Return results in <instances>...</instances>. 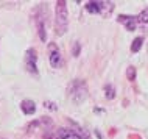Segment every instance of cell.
Here are the masks:
<instances>
[{
  "instance_id": "cell-1",
  "label": "cell",
  "mask_w": 148,
  "mask_h": 139,
  "mask_svg": "<svg viewBox=\"0 0 148 139\" xmlns=\"http://www.w3.org/2000/svg\"><path fill=\"white\" fill-rule=\"evenodd\" d=\"M69 27V17H67V3L66 2H56L55 8V30L58 36H62Z\"/></svg>"
},
{
  "instance_id": "cell-13",
  "label": "cell",
  "mask_w": 148,
  "mask_h": 139,
  "mask_svg": "<svg viewBox=\"0 0 148 139\" xmlns=\"http://www.w3.org/2000/svg\"><path fill=\"white\" fill-rule=\"evenodd\" d=\"M137 21L142 22V23H148V8H147V10H143L142 13L137 16Z\"/></svg>"
},
{
  "instance_id": "cell-4",
  "label": "cell",
  "mask_w": 148,
  "mask_h": 139,
  "mask_svg": "<svg viewBox=\"0 0 148 139\" xmlns=\"http://www.w3.org/2000/svg\"><path fill=\"white\" fill-rule=\"evenodd\" d=\"M36 61H38V55H36V50L34 49H28L27 50V55H25V66H27V70L34 75H38V67H36Z\"/></svg>"
},
{
  "instance_id": "cell-12",
  "label": "cell",
  "mask_w": 148,
  "mask_h": 139,
  "mask_svg": "<svg viewBox=\"0 0 148 139\" xmlns=\"http://www.w3.org/2000/svg\"><path fill=\"white\" fill-rule=\"evenodd\" d=\"M38 30H39V38H41L42 41H45V39H47V36H45V27H44V22L42 21H39Z\"/></svg>"
},
{
  "instance_id": "cell-6",
  "label": "cell",
  "mask_w": 148,
  "mask_h": 139,
  "mask_svg": "<svg viewBox=\"0 0 148 139\" xmlns=\"http://www.w3.org/2000/svg\"><path fill=\"white\" fill-rule=\"evenodd\" d=\"M117 21L120 23H123L130 31H134L136 27H137V17H134V16H120Z\"/></svg>"
},
{
  "instance_id": "cell-11",
  "label": "cell",
  "mask_w": 148,
  "mask_h": 139,
  "mask_svg": "<svg viewBox=\"0 0 148 139\" xmlns=\"http://www.w3.org/2000/svg\"><path fill=\"white\" fill-rule=\"evenodd\" d=\"M136 75H137V72H136V67H133V66H130L126 69V78L130 81H134L136 80Z\"/></svg>"
},
{
  "instance_id": "cell-10",
  "label": "cell",
  "mask_w": 148,
  "mask_h": 139,
  "mask_svg": "<svg viewBox=\"0 0 148 139\" xmlns=\"http://www.w3.org/2000/svg\"><path fill=\"white\" fill-rule=\"evenodd\" d=\"M142 44H143V39L142 38H136L134 41H133V44H131V52H139L142 49Z\"/></svg>"
},
{
  "instance_id": "cell-7",
  "label": "cell",
  "mask_w": 148,
  "mask_h": 139,
  "mask_svg": "<svg viewBox=\"0 0 148 139\" xmlns=\"http://www.w3.org/2000/svg\"><path fill=\"white\" fill-rule=\"evenodd\" d=\"M21 108H22V111H23L25 114H34L36 105H34L33 100H23V102L21 103Z\"/></svg>"
},
{
  "instance_id": "cell-2",
  "label": "cell",
  "mask_w": 148,
  "mask_h": 139,
  "mask_svg": "<svg viewBox=\"0 0 148 139\" xmlns=\"http://www.w3.org/2000/svg\"><path fill=\"white\" fill-rule=\"evenodd\" d=\"M67 92H69V97L72 98V102H73V103H77V105L83 103L87 98V85H86V81L73 80L69 85Z\"/></svg>"
},
{
  "instance_id": "cell-3",
  "label": "cell",
  "mask_w": 148,
  "mask_h": 139,
  "mask_svg": "<svg viewBox=\"0 0 148 139\" xmlns=\"http://www.w3.org/2000/svg\"><path fill=\"white\" fill-rule=\"evenodd\" d=\"M112 3L108 2H89L86 3V10L92 14H108V11H112Z\"/></svg>"
},
{
  "instance_id": "cell-14",
  "label": "cell",
  "mask_w": 148,
  "mask_h": 139,
  "mask_svg": "<svg viewBox=\"0 0 148 139\" xmlns=\"http://www.w3.org/2000/svg\"><path fill=\"white\" fill-rule=\"evenodd\" d=\"M47 106H49V108H51V109H56V106H55L51 102H45V108H47Z\"/></svg>"
},
{
  "instance_id": "cell-9",
  "label": "cell",
  "mask_w": 148,
  "mask_h": 139,
  "mask_svg": "<svg viewBox=\"0 0 148 139\" xmlns=\"http://www.w3.org/2000/svg\"><path fill=\"white\" fill-rule=\"evenodd\" d=\"M105 97L108 98V100H112V98L115 97V89L112 85H106L105 86Z\"/></svg>"
},
{
  "instance_id": "cell-8",
  "label": "cell",
  "mask_w": 148,
  "mask_h": 139,
  "mask_svg": "<svg viewBox=\"0 0 148 139\" xmlns=\"http://www.w3.org/2000/svg\"><path fill=\"white\" fill-rule=\"evenodd\" d=\"M58 136H59V139H81L75 131H72V130H66V128L59 130Z\"/></svg>"
},
{
  "instance_id": "cell-5",
  "label": "cell",
  "mask_w": 148,
  "mask_h": 139,
  "mask_svg": "<svg viewBox=\"0 0 148 139\" xmlns=\"http://www.w3.org/2000/svg\"><path fill=\"white\" fill-rule=\"evenodd\" d=\"M50 64H51V67H55V69H58V67L61 66V53H59V50L56 49L55 44L50 45Z\"/></svg>"
},
{
  "instance_id": "cell-15",
  "label": "cell",
  "mask_w": 148,
  "mask_h": 139,
  "mask_svg": "<svg viewBox=\"0 0 148 139\" xmlns=\"http://www.w3.org/2000/svg\"><path fill=\"white\" fill-rule=\"evenodd\" d=\"M78 50H79V45L77 44L75 45V56H78Z\"/></svg>"
}]
</instances>
